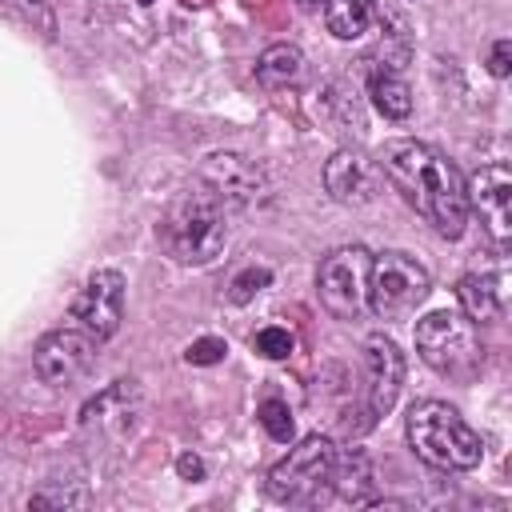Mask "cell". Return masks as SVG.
<instances>
[{
    "instance_id": "obj_3",
    "label": "cell",
    "mask_w": 512,
    "mask_h": 512,
    "mask_svg": "<svg viewBox=\"0 0 512 512\" xmlns=\"http://www.w3.org/2000/svg\"><path fill=\"white\" fill-rule=\"evenodd\" d=\"M412 452L444 472H468L484 460V440L468 428V420L444 400H416L404 420Z\"/></svg>"
},
{
    "instance_id": "obj_5",
    "label": "cell",
    "mask_w": 512,
    "mask_h": 512,
    "mask_svg": "<svg viewBox=\"0 0 512 512\" xmlns=\"http://www.w3.org/2000/svg\"><path fill=\"white\" fill-rule=\"evenodd\" d=\"M416 352L428 368H436L440 376H456V380H468L484 360L476 324L452 308H436L416 324Z\"/></svg>"
},
{
    "instance_id": "obj_1",
    "label": "cell",
    "mask_w": 512,
    "mask_h": 512,
    "mask_svg": "<svg viewBox=\"0 0 512 512\" xmlns=\"http://www.w3.org/2000/svg\"><path fill=\"white\" fill-rule=\"evenodd\" d=\"M376 164L392 180V188L404 196V204L416 208V216H424L440 236L448 240L464 236V224H468L464 176L440 148L424 140H388Z\"/></svg>"
},
{
    "instance_id": "obj_15",
    "label": "cell",
    "mask_w": 512,
    "mask_h": 512,
    "mask_svg": "<svg viewBox=\"0 0 512 512\" xmlns=\"http://www.w3.org/2000/svg\"><path fill=\"white\" fill-rule=\"evenodd\" d=\"M132 416H136V388H132V380H116L108 392H100L96 400L84 404L80 424L84 428H116V432H124L132 424Z\"/></svg>"
},
{
    "instance_id": "obj_16",
    "label": "cell",
    "mask_w": 512,
    "mask_h": 512,
    "mask_svg": "<svg viewBox=\"0 0 512 512\" xmlns=\"http://www.w3.org/2000/svg\"><path fill=\"white\" fill-rule=\"evenodd\" d=\"M332 492H336L340 500H348V504H372V500H376L372 464H368L364 448H348V452H336Z\"/></svg>"
},
{
    "instance_id": "obj_10",
    "label": "cell",
    "mask_w": 512,
    "mask_h": 512,
    "mask_svg": "<svg viewBox=\"0 0 512 512\" xmlns=\"http://www.w3.org/2000/svg\"><path fill=\"white\" fill-rule=\"evenodd\" d=\"M72 320H80V328L96 340L116 336L124 320V276L116 268H96L72 296Z\"/></svg>"
},
{
    "instance_id": "obj_26",
    "label": "cell",
    "mask_w": 512,
    "mask_h": 512,
    "mask_svg": "<svg viewBox=\"0 0 512 512\" xmlns=\"http://www.w3.org/2000/svg\"><path fill=\"white\" fill-rule=\"evenodd\" d=\"M176 472H180L184 480H204V460H200L196 452H180V456H176Z\"/></svg>"
},
{
    "instance_id": "obj_2",
    "label": "cell",
    "mask_w": 512,
    "mask_h": 512,
    "mask_svg": "<svg viewBox=\"0 0 512 512\" xmlns=\"http://www.w3.org/2000/svg\"><path fill=\"white\" fill-rule=\"evenodd\" d=\"M156 236L176 264H188V268L212 264L228 244V204L196 180L188 192H180L168 204Z\"/></svg>"
},
{
    "instance_id": "obj_11",
    "label": "cell",
    "mask_w": 512,
    "mask_h": 512,
    "mask_svg": "<svg viewBox=\"0 0 512 512\" xmlns=\"http://www.w3.org/2000/svg\"><path fill=\"white\" fill-rule=\"evenodd\" d=\"M200 184L212 188V192L228 204V212H232V208H252V204L264 200V192H268L264 172H260L248 156H240V152H212V156L200 164Z\"/></svg>"
},
{
    "instance_id": "obj_12",
    "label": "cell",
    "mask_w": 512,
    "mask_h": 512,
    "mask_svg": "<svg viewBox=\"0 0 512 512\" xmlns=\"http://www.w3.org/2000/svg\"><path fill=\"white\" fill-rule=\"evenodd\" d=\"M364 376H368V424H372L392 412L404 384V352L384 332H372L364 340Z\"/></svg>"
},
{
    "instance_id": "obj_20",
    "label": "cell",
    "mask_w": 512,
    "mask_h": 512,
    "mask_svg": "<svg viewBox=\"0 0 512 512\" xmlns=\"http://www.w3.org/2000/svg\"><path fill=\"white\" fill-rule=\"evenodd\" d=\"M372 16H376V0H324V28L336 40L364 36Z\"/></svg>"
},
{
    "instance_id": "obj_4",
    "label": "cell",
    "mask_w": 512,
    "mask_h": 512,
    "mask_svg": "<svg viewBox=\"0 0 512 512\" xmlns=\"http://www.w3.org/2000/svg\"><path fill=\"white\" fill-rule=\"evenodd\" d=\"M332 472H336V444L328 436H304L296 448H288L284 460H276L268 468V496L276 504H296V508H312L324 504L332 492Z\"/></svg>"
},
{
    "instance_id": "obj_9",
    "label": "cell",
    "mask_w": 512,
    "mask_h": 512,
    "mask_svg": "<svg viewBox=\"0 0 512 512\" xmlns=\"http://www.w3.org/2000/svg\"><path fill=\"white\" fill-rule=\"evenodd\" d=\"M464 196H468V212L480 216V228L488 232V240L496 248H508V240H512V172H508V164L504 160L484 164L464 184Z\"/></svg>"
},
{
    "instance_id": "obj_14",
    "label": "cell",
    "mask_w": 512,
    "mask_h": 512,
    "mask_svg": "<svg viewBox=\"0 0 512 512\" xmlns=\"http://www.w3.org/2000/svg\"><path fill=\"white\" fill-rule=\"evenodd\" d=\"M456 300L472 324H496L504 316V280L496 272H468L456 284Z\"/></svg>"
},
{
    "instance_id": "obj_19",
    "label": "cell",
    "mask_w": 512,
    "mask_h": 512,
    "mask_svg": "<svg viewBox=\"0 0 512 512\" xmlns=\"http://www.w3.org/2000/svg\"><path fill=\"white\" fill-rule=\"evenodd\" d=\"M368 96H372L376 112L388 116V120L412 116V88H408L392 68H372V72H368Z\"/></svg>"
},
{
    "instance_id": "obj_8",
    "label": "cell",
    "mask_w": 512,
    "mask_h": 512,
    "mask_svg": "<svg viewBox=\"0 0 512 512\" xmlns=\"http://www.w3.org/2000/svg\"><path fill=\"white\" fill-rule=\"evenodd\" d=\"M96 364V336L80 332V328H56L44 332L36 352H32V368L44 384L52 388H68L80 376H88V368Z\"/></svg>"
},
{
    "instance_id": "obj_21",
    "label": "cell",
    "mask_w": 512,
    "mask_h": 512,
    "mask_svg": "<svg viewBox=\"0 0 512 512\" xmlns=\"http://www.w3.org/2000/svg\"><path fill=\"white\" fill-rule=\"evenodd\" d=\"M256 420L264 424V432L276 440V444H288L292 436H296V420H292V408L284 404V400H260V408H256Z\"/></svg>"
},
{
    "instance_id": "obj_25",
    "label": "cell",
    "mask_w": 512,
    "mask_h": 512,
    "mask_svg": "<svg viewBox=\"0 0 512 512\" xmlns=\"http://www.w3.org/2000/svg\"><path fill=\"white\" fill-rule=\"evenodd\" d=\"M488 72H492V76H500V80L512 72V40H496V44H492V56H488Z\"/></svg>"
},
{
    "instance_id": "obj_17",
    "label": "cell",
    "mask_w": 512,
    "mask_h": 512,
    "mask_svg": "<svg viewBox=\"0 0 512 512\" xmlns=\"http://www.w3.org/2000/svg\"><path fill=\"white\" fill-rule=\"evenodd\" d=\"M320 108L324 116L336 124V132L344 136H364V108H360V96H356V84L352 80H332L320 96Z\"/></svg>"
},
{
    "instance_id": "obj_28",
    "label": "cell",
    "mask_w": 512,
    "mask_h": 512,
    "mask_svg": "<svg viewBox=\"0 0 512 512\" xmlns=\"http://www.w3.org/2000/svg\"><path fill=\"white\" fill-rule=\"evenodd\" d=\"M136 4H152V0H136Z\"/></svg>"
},
{
    "instance_id": "obj_22",
    "label": "cell",
    "mask_w": 512,
    "mask_h": 512,
    "mask_svg": "<svg viewBox=\"0 0 512 512\" xmlns=\"http://www.w3.org/2000/svg\"><path fill=\"white\" fill-rule=\"evenodd\" d=\"M272 284V272L264 268V264H248V268H240L236 276H232V284H228V300L232 304H248L260 288H268Z\"/></svg>"
},
{
    "instance_id": "obj_13",
    "label": "cell",
    "mask_w": 512,
    "mask_h": 512,
    "mask_svg": "<svg viewBox=\"0 0 512 512\" xmlns=\"http://www.w3.org/2000/svg\"><path fill=\"white\" fill-rule=\"evenodd\" d=\"M380 164L372 156H364L360 148H340L328 164H324V188L336 204H368L380 192Z\"/></svg>"
},
{
    "instance_id": "obj_27",
    "label": "cell",
    "mask_w": 512,
    "mask_h": 512,
    "mask_svg": "<svg viewBox=\"0 0 512 512\" xmlns=\"http://www.w3.org/2000/svg\"><path fill=\"white\" fill-rule=\"evenodd\" d=\"M300 4H324V0H300Z\"/></svg>"
},
{
    "instance_id": "obj_18",
    "label": "cell",
    "mask_w": 512,
    "mask_h": 512,
    "mask_svg": "<svg viewBox=\"0 0 512 512\" xmlns=\"http://www.w3.org/2000/svg\"><path fill=\"white\" fill-rule=\"evenodd\" d=\"M304 76V52L296 44H268L256 60V80L264 88H288Z\"/></svg>"
},
{
    "instance_id": "obj_24",
    "label": "cell",
    "mask_w": 512,
    "mask_h": 512,
    "mask_svg": "<svg viewBox=\"0 0 512 512\" xmlns=\"http://www.w3.org/2000/svg\"><path fill=\"white\" fill-rule=\"evenodd\" d=\"M224 352H228V344H224L220 336H200V340H192V344H188L184 360H188V364L208 368V364H220V360H224Z\"/></svg>"
},
{
    "instance_id": "obj_23",
    "label": "cell",
    "mask_w": 512,
    "mask_h": 512,
    "mask_svg": "<svg viewBox=\"0 0 512 512\" xmlns=\"http://www.w3.org/2000/svg\"><path fill=\"white\" fill-rule=\"evenodd\" d=\"M256 352L260 356H268V360H284L288 352H292V332L288 328H276V324H268V328H260L256 332Z\"/></svg>"
},
{
    "instance_id": "obj_7",
    "label": "cell",
    "mask_w": 512,
    "mask_h": 512,
    "mask_svg": "<svg viewBox=\"0 0 512 512\" xmlns=\"http://www.w3.org/2000/svg\"><path fill=\"white\" fill-rule=\"evenodd\" d=\"M368 268H372V252L364 244L332 248L320 260L316 292H320V304L336 320H356L368 308Z\"/></svg>"
},
{
    "instance_id": "obj_6",
    "label": "cell",
    "mask_w": 512,
    "mask_h": 512,
    "mask_svg": "<svg viewBox=\"0 0 512 512\" xmlns=\"http://www.w3.org/2000/svg\"><path fill=\"white\" fill-rule=\"evenodd\" d=\"M432 292L428 268L408 252H380L368 268V308L380 320H404L412 316L424 296Z\"/></svg>"
}]
</instances>
